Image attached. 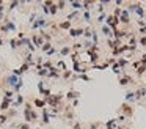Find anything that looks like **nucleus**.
Segmentation results:
<instances>
[{"label":"nucleus","mask_w":146,"mask_h":129,"mask_svg":"<svg viewBox=\"0 0 146 129\" xmlns=\"http://www.w3.org/2000/svg\"><path fill=\"white\" fill-rule=\"evenodd\" d=\"M8 106H10V101L5 99V101H3V104H2V110H6V107H8Z\"/></svg>","instance_id":"f257e3e1"}]
</instances>
